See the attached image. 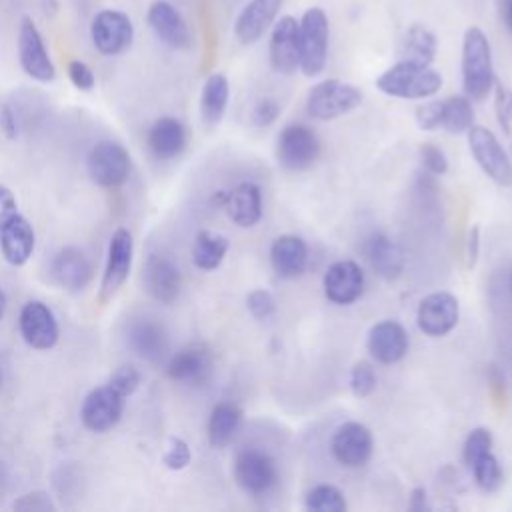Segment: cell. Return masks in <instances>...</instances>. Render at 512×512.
Returning <instances> with one entry per match:
<instances>
[{
	"label": "cell",
	"instance_id": "ba28073f",
	"mask_svg": "<svg viewBox=\"0 0 512 512\" xmlns=\"http://www.w3.org/2000/svg\"><path fill=\"white\" fill-rule=\"evenodd\" d=\"M124 406H126V396H122L116 388H112L106 382L104 386L92 388L84 396L82 408H80V420L84 428H88L90 432L102 434L112 430L120 422L124 414Z\"/></svg>",
	"mask_w": 512,
	"mask_h": 512
},
{
	"label": "cell",
	"instance_id": "9c48e42d",
	"mask_svg": "<svg viewBox=\"0 0 512 512\" xmlns=\"http://www.w3.org/2000/svg\"><path fill=\"white\" fill-rule=\"evenodd\" d=\"M134 260V240L128 228H116L110 236L108 250H106V262L104 272L100 280V300H110L122 284L128 280Z\"/></svg>",
	"mask_w": 512,
	"mask_h": 512
},
{
	"label": "cell",
	"instance_id": "f1b7e54d",
	"mask_svg": "<svg viewBox=\"0 0 512 512\" xmlns=\"http://www.w3.org/2000/svg\"><path fill=\"white\" fill-rule=\"evenodd\" d=\"M270 264L276 276L292 280L304 274L308 266L306 242L296 234H282L270 246Z\"/></svg>",
	"mask_w": 512,
	"mask_h": 512
},
{
	"label": "cell",
	"instance_id": "ac0fdd59",
	"mask_svg": "<svg viewBox=\"0 0 512 512\" xmlns=\"http://www.w3.org/2000/svg\"><path fill=\"white\" fill-rule=\"evenodd\" d=\"M374 440L368 426L360 422H344L336 428L330 450L338 464L346 468H360L364 466L372 456Z\"/></svg>",
	"mask_w": 512,
	"mask_h": 512
},
{
	"label": "cell",
	"instance_id": "816d5d0a",
	"mask_svg": "<svg viewBox=\"0 0 512 512\" xmlns=\"http://www.w3.org/2000/svg\"><path fill=\"white\" fill-rule=\"evenodd\" d=\"M408 508L414 510V512H424V510H430V504H428V494L424 488H414L412 494H410V502H408Z\"/></svg>",
	"mask_w": 512,
	"mask_h": 512
},
{
	"label": "cell",
	"instance_id": "cb8c5ba5",
	"mask_svg": "<svg viewBox=\"0 0 512 512\" xmlns=\"http://www.w3.org/2000/svg\"><path fill=\"white\" fill-rule=\"evenodd\" d=\"M286 0H248L234 22V34L242 44L258 42L274 24Z\"/></svg>",
	"mask_w": 512,
	"mask_h": 512
},
{
	"label": "cell",
	"instance_id": "d6986e66",
	"mask_svg": "<svg viewBox=\"0 0 512 512\" xmlns=\"http://www.w3.org/2000/svg\"><path fill=\"white\" fill-rule=\"evenodd\" d=\"M50 274L54 282L66 292H82L92 282V262L86 252L78 246L60 248L52 262Z\"/></svg>",
	"mask_w": 512,
	"mask_h": 512
},
{
	"label": "cell",
	"instance_id": "11a10c76",
	"mask_svg": "<svg viewBox=\"0 0 512 512\" xmlns=\"http://www.w3.org/2000/svg\"><path fill=\"white\" fill-rule=\"evenodd\" d=\"M510 292H512V270H510Z\"/></svg>",
	"mask_w": 512,
	"mask_h": 512
},
{
	"label": "cell",
	"instance_id": "4dcf8cb0",
	"mask_svg": "<svg viewBox=\"0 0 512 512\" xmlns=\"http://www.w3.org/2000/svg\"><path fill=\"white\" fill-rule=\"evenodd\" d=\"M230 100L228 78L220 72H214L206 78L200 94V116L206 126H216L226 114Z\"/></svg>",
	"mask_w": 512,
	"mask_h": 512
},
{
	"label": "cell",
	"instance_id": "8992f818",
	"mask_svg": "<svg viewBox=\"0 0 512 512\" xmlns=\"http://www.w3.org/2000/svg\"><path fill=\"white\" fill-rule=\"evenodd\" d=\"M468 146L472 152V158L482 168V172L496 182L498 186H510L512 184V160L508 158L504 146L494 136L492 130L472 124L466 132Z\"/></svg>",
	"mask_w": 512,
	"mask_h": 512
},
{
	"label": "cell",
	"instance_id": "5bb4252c",
	"mask_svg": "<svg viewBox=\"0 0 512 512\" xmlns=\"http://www.w3.org/2000/svg\"><path fill=\"white\" fill-rule=\"evenodd\" d=\"M270 66L278 74H294L300 68V22L286 14L274 20L268 44Z\"/></svg>",
	"mask_w": 512,
	"mask_h": 512
},
{
	"label": "cell",
	"instance_id": "7dc6e473",
	"mask_svg": "<svg viewBox=\"0 0 512 512\" xmlns=\"http://www.w3.org/2000/svg\"><path fill=\"white\" fill-rule=\"evenodd\" d=\"M278 114H280L278 102L272 100V98H264V100H260V102L254 106V110H252V122H254V126H258V128H266V126H270V124L278 118Z\"/></svg>",
	"mask_w": 512,
	"mask_h": 512
},
{
	"label": "cell",
	"instance_id": "5b68a950",
	"mask_svg": "<svg viewBox=\"0 0 512 512\" xmlns=\"http://www.w3.org/2000/svg\"><path fill=\"white\" fill-rule=\"evenodd\" d=\"M132 160L128 150L114 140L96 142L86 156V172L100 188H118L130 176Z\"/></svg>",
	"mask_w": 512,
	"mask_h": 512
},
{
	"label": "cell",
	"instance_id": "30bf717a",
	"mask_svg": "<svg viewBox=\"0 0 512 512\" xmlns=\"http://www.w3.org/2000/svg\"><path fill=\"white\" fill-rule=\"evenodd\" d=\"M236 484L254 496L266 494L278 480V470L272 456L258 448H244L234 458Z\"/></svg>",
	"mask_w": 512,
	"mask_h": 512
},
{
	"label": "cell",
	"instance_id": "277c9868",
	"mask_svg": "<svg viewBox=\"0 0 512 512\" xmlns=\"http://www.w3.org/2000/svg\"><path fill=\"white\" fill-rule=\"evenodd\" d=\"M362 90L350 82L328 78L314 84L306 96V110L316 120H334L360 106Z\"/></svg>",
	"mask_w": 512,
	"mask_h": 512
},
{
	"label": "cell",
	"instance_id": "f6af8a7d",
	"mask_svg": "<svg viewBox=\"0 0 512 512\" xmlns=\"http://www.w3.org/2000/svg\"><path fill=\"white\" fill-rule=\"evenodd\" d=\"M420 130H436L442 124V100H428L420 104L414 112Z\"/></svg>",
	"mask_w": 512,
	"mask_h": 512
},
{
	"label": "cell",
	"instance_id": "74e56055",
	"mask_svg": "<svg viewBox=\"0 0 512 512\" xmlns=\"http://www.w3.org/2000/svg\"><path fill=\"white\" fill-rule=\"evenodd\" d=\"M488 452H492V432L484 426H478L466 436V442L462 448L464 464L470 468L478 458H482Z\"/></svg>",
	"mask_w": 512,
	"mask_h": 512
},
{
	"label": "cell",
	"instance_id": "44dd1931",
	"mask_svg": "<svg viewBox=\"0 0 512 512\" xmlns=\"http://www.w3.org/2000/svg\"><path fill=\"white\" fill-rule=\"evenodd\" d=\"M146 20L150 30L162 44L174 50H186L190 46V28L182 14L168 0H154L148 8Z\"/></svg>",
	"mask_w": 512,
	"mask_h": 512
},
{
	"label": "cell",
	"instance_id": "836d02e7",
	"mask_svg": "<svg viewBox=\"0 0 512 512\" xmlns=\"http://www.w3.org/2000/svg\"><path fill=\"white\" fill-rule=\"evenodd\" d=\"M474 124L472 100L468 96H450L442 100V124L450 134H466Z\"/></svg>",
	"mask_w": 512,
	"mask_h": 512
},
{
	"label": "cell",
	"instance_id": "d6a6232c",
	"mask_svg": "<svg viewBox=\"0 0 512 512\" xmlns=\"http://www.w3.org/2000/svg\"><path fill=\"white\" fill-rule=\"evenodd\" d=\"M228 248H230V242L224 234H218L212 230H200L194 238L192 262L198 270H204V272L216 270L224 262Z\"/></svg>",
	"mask_w": 512,
	"mask_h": 512
},
{
	"label": "cell",
	"instance_id": "ffe728a7",
	"mask_svg": "<svg viewBox=\"0 0 512 512\" xmlns=\"http://www.w3.org/2000/svg\"><path fill=\"white\" fill-rule=\"evenodd\" d=\"M322 288L330 302L348 306L364 292V272L354 260H338L324 272Z\"/></svg>",
	"mask_w": 512,
	"mask_h": 512
},
{
	"label": "cell",
	"instance_id": "f35d334b",
	"mask_svg": "<svg viewBox=\"0 0 512 512\" xmlns=\"http://www.w3.org/2000/svg\"><path fill=\"white\" fill-rule=\"evenodd\" d=\"M192 462V450L188 446V442L184 438H178V436H172L168 440V446L162 454V464L168 468V470H174V472H180L184 468H188V464Z\"/></svg>",
	"mask_w": 512,
	"mask_h": 512
},
{
	"label": "cell",
	"instance_id": "e575fe53",
	"mask_svg": "<svg viewBox=\"0 0 512 512\" xmlns=\"http://www.w3.org/2000/svg\"><path fill=\"white\" fill-rule=\"evenodd\" d=\"M304 508L310 512H344L346 498L344 494L332 484H318L308 490Z\"/></svg>",
	"mask_w": 512,
	"mask_h": 512
},
{
	"label": "cell",
	"instance_id": "7c38bea8",
	"mask_svg": "<svg viewBox=\"0 0 512 512\" xmlns=\"http://www.w3.org/2000/svg\"><path fill=\"white\" fill-rule=\"evenodd\" d=\"M18 330L22 340L34 350H50L60 338L58 320L42 300H30L22 306L18 314Z\"/></svg>",
	"mask_w": 512,
	"mask_h": 512
},
{
	"label": "cell",
	"instance_id": "f5cc1de1",
	"mask_svg": "<svg viewBox=\"0 0 512 512\" xmlns=\"http://www.w3.org/2000/svg\"><path fill=\"white\" fill-rule=\"evenodd\" d=\"M498 12L502 24L512 32V0H500L498 2Z\"/></svg>",
	"mask_w": 512,
	"mask_h": 512
},
{
	"label": "cell",
	"instance_id": "7402d4cb",
	"mask_svg": "<svg viewBox=\"0 0 512 512\" xmlns=\"http://www.w3.org/2000/svg\"><path fill=\"white\" fill-rule=\"evenodd\" d=\"M126 344L144 360L158 362L168 354V332L154 318H132L126 324Z\"/></svg>",
	"mask_w": 512,
	"mask_h": 512
},
{
	"label": "cell",
	"instance_id": "4316f807",
	"mask_svg": "<svg viewBox=\"0 0 512 512\" xmlns=\"http://www.w3.org/2000/svg\"><path fill=\"white\" fill-rule=\"evenodd\" d=\"M186 142H188L186 126L174 116H162L154 120L146 134L148 150L158 160H172L180 156L186 148Z\"/></svg>",
	"mask_w": 512,
	"mask_h": 512
},
{
	"label": "cell",
	"instance_id": "db71d44e",
	"mask_svg": "<svg viewBox=\"0 0 512 512\" xmlns=\"http://www.w3.org/2000/svg\"><path fill=\"white\" fill-rule=\"evenodd\" d=\"M6 304H8V298H6V294H4V290L0 286V320H2L4 312H6Z\"/></svg>",
	"mask_w": 512,
	"mask_h": 512
},
{
	"label": "cell",
	"instance_id": "681fc988",
	"mask_svg": "<svg viewBox=\"0 0 512 512\" xmlns=\"http://www.w3.org/2000/svg\"><path fill=\"white\" fill-rule=\"evenodd\" d=\"M480 254V228L478 226H470L468 236H466V250H464V258H466V268L472 270L476 266Z\"/></svg>",
	"mask_w": 512,
	"mask_h": 512
},
{
	"label": "cell",
	"instance_id": "e0dca14e",
	"mask_svg": "<svg viewBox=\"0 0 512 512\" xmlns=\"http://www.w3.org/2000/svg\"><path fill=\"white\" fill-rule=\"evenodd\" d=\"M142 284L154 302L170 306L180 294L182 276L178 266L168 256L148 254L142 264Z\"/></svg>",
	"mask_w": 512,
	"mask_h": 512
},
{
	"label": "cell",
	"instance_id": "4fadbf2b",
	"mask_svg": "<svg viewBox=\"0 0 512 512\" xmlns=\"http://www.w3.org/2000/svg\"><path fill=\"white\" fill-rule=\"evenodd\" d=\"M214 370L212 350L204 342H194L174 352L166 362V376L178 384L202 386Z\"/></svg>",
	"mask_w": 512,
	"mask_h": 512
},
{
	"label": "cell",
	"instance_id": "83f0119b",
	"mask_svg": "<svg viewBox=\"0 0 512 512\" xmlns=\"http://www.w3.org/2000/svg\"><path fill=\"white\" fill-rule=\"evenodd\" d=\"M364 254L366 260L370 262L372 270L384 278V280H396L402 276L404 272V252L398 246L396 240H392L388 234L384 232H376L366 240L364 246Z\"/></svg>",
	"mask_w": 512,
	"mask_h": 512
},
{
	"label": "cell",
	"instance_id": "bcb514c9",
	"mask_svg": "<svg viewBox=\"0 0 512 512\" xmlns=\"http://www.w3.org/2000/svg\"><path fill=\"white\" fill-rule=\"evenodd\" d=\"M68 78H70V82H72L78 90H84V92L92 90L94 84H96V78H94L92 68H90L86 62H82V60H72V62L68 64Z\"/></svg>",
	"mask_w": 512,
	"mask_h": 512
},
{
	"label": "cell",
	"instance_id": "9f6ffc18",
	"mask_svg": "<svg viewBox=\"0 0 512 512\" xmlns=\"http://www.w3.org/2000/svg\"><path fill=\"white\" fill-rule=\"evenodd\" d=\"M0 382H2V368H0Z\"/></svg>",
	"mask_w": 512,
	"mask_h": 512
},
{
	"label": "cell",
	"instance_id": "603a6c76",
	"mask_svg": "<svg viewBox=\"0 0 512 512\" xmlns=\"http://www.w3.org/2000/svg\"><path fill=\"white\" fill-rule=\"evenodd\" d=\"M370 356L380 364H396L400 362L410 346V338L406 328L396 320L376 322L366 340Z\"/></svg>",
	"mask_w": 512,
	"mask_h": 512
},
{
	"label": "cell",
	"instance_id": "d590c367",
	"mask_svg": "<svg viewBox=\"0 0 512 512\" xmlns=\"http://www.w3.org/2000/svg\"><path fill=\"white\" fill-rule=\"evenodd\" d=\"M468 470L472 472L476 486L484 492H496L504 484L502 466H500L498 458L492 452L478 458Z\"/></svg>",
	"mask_w": 512,
	"mask_h": 512
},
{
	"label": "cell",
	"instance_id": "7a4b0ae2",
	"mask_svg": "<svg viewBox=\"0 0 512 512\" xmlns=\"http://www.w3.org/2000/svg\"><path fill=\"white\" fill-rule=\"evenodd\" d=\"M442 74L432 66H418L398 60L376 78V88L392 98L424 100L442 88Z\"/></svg>",
	"mask_w": 512,
	"mask_h": 512
},
{
	"label": "cell",
	"instance_id": "2e32d148",
	"mask_svg": "<svg viewBox=\"0 0 512 512\" xmlns=\"http://www.w3.org/2000/svg\"><path fill=\"white\" fill-rule=\"evenodd\" d=\"M90 38L100 54H122L134 38L132 20L120 10H102L90 24Z\"/></svg>",
	"mask_w": 512,
	"mask_h": 512
},
{
	"label": "cell",
	"instance_id": "f546056e",
	"mask_svg": "<svg viewBox=\"0 0 512 512\" xmlns=\"http://www.w3.org/2000/svg\"><path fill=\"white\" fill-rule=\"evenodd\" d=\"M438 52L436 34L424 24H410L398 40V60L430 66Z\"/></svg>",
	"mask_w": 512,
	"mask_h": 512
},
{
	"label": "cell",
	"instance_id": "b9f144b4",
	"mask_svg": "<svg viewBox=\"0 0 512 512\" xmlns=\"http://www.w3.org/2000/svg\"><path fill=\"white\" fill-rule=\"evenodd\" d=\"M246 308L256 320H268L276 312V300L266 288H254L246 296Z\"/></svg>",
	"mask_w": 512,
	"mask_h": 512
},
{
	"label": "cell",
	"instance_id": "8fae6325",
	"mask_svg": "<svg viewBox=\"0 0 512 512\" xmlns=\"http://www.w3.org/2000/svg\"><path fill=\"white\" fill-rule=\"evenodd\" d=\"M18 60L22 70L38 82H52L56 78L54 62L46 50L44 38L34 20L24 16L18 28Z\"/></svg>",
	"mask_w": 512,
	"mask_h": 512
},
{
	"label": "cell",
	"instance_id": "c3c4849f",
	"mask_svg": "<svg viewBox=\"0 0 512 512\" xmlns=\"http://www.w3.org/2000/svg\"><path fill=\"white\" fill-rule=\"evenodd\" d=\"M18 214V200L14 196V192L0 182V228Z\"/></svg>",
	"mask_w": 512,
	"mask_h": 512
},
{
	"label": "cell",
	"instance_id": "3957f363",
	"mask_svg": "<svg viewBox=\"0 0 512 512\" xmlns=\"http://www.w3.org/2000/svg\"><path fill=\"white\" fill-rule=\"evenodd\" d=\"M300 22V70L304 76L314 78L326 68L330 26L328 16L320 6H310Z\"/></svg>",
	"mask_w": 512,
	"mask_h": 512
},
{
	"label": "cell",
	"instance_id": "484cf974",
	"mask_svg": "<svg viewBox=\"0 0 512 512\" xmlns=\"http://www.w3.org/2000/svg\"><path fill=\"white\" fill-rule=\"evenodd\" d=\"M220 204L240 228H252L262 218V194L254 182H240L230 192H222Z\"/></svg>",
	"mask_w": 512,
	"mask_h": 512
},
{
	"label": "cell",
	"instance_id": "52a82bcc",
	"mask_svg": "<svg viewBox=\"0 0 512 512\" xmlns=\"http://www.w3.org/2000/svg\"><path fill=\"white\" fill-rule=\"evenodd\" d=\"M320 154V138L304 124H288L278 134L276 158L284 170L302 172L310 168Z\"/></svg>",
	"mask_w": 512,
	"mask_h": 512
},
{
	"label": "cell",
	"instance_id": "60d3db41",
	"mask_svg": "<svg viewBox=\"0 0 512 512\" xmlns=\"http://www.w3.org/2000/svg\"><path fill=\"white\" fill-rule=\"evenodd\" d=\"M140 382H142V374L134 364H120L108 378V384L126 398L138 390Z\"/></svg>",
	"mask_w": 512,
	"mask_h": 512
},
{
	"label": "cell",
	"instance_id": "ab89813d",
	"mask_svg": "<svg viewBox=\"0 0 512 512\" xmlns=\"http://www.w3.org/2000/svg\"><path fill=\"white\" fill-rule=\"evenodd\" d=\"M494 112L504 134L512 132V88L502 82H494Z\"/></svg>",
	"mask_w": 512,
	"mask_h": 512
},
{
	"label": "cell",
	"instance_id": "ee69618b",
	"mask_svg": "<svg viewBox=\"0 0 512 512\" xmlns=\"http://www.w3.org/2000/svg\"><path fill=\"white\" fill-rule=\"evenodd\" d=\"M420 160H422V166L434 174V176H442L446 174L448 170V156L444 154L442 148H438L434 142H424L420 144Z\"/></svg>",
	"mask_w": 512,
	"mask_h": 512
},
{
	"label": "cell",
	"instance_id": "7bdbcfd3",
	"mask_svg": "<svg viewBox=\"0 0 512 512\" xmlns=\"http://www.w3.org/2000/svg\"><path fill=\"white\" fill-rule=\"evenodd\" d=\"M12 508L20 510V512H54L56 502L52 500V496L48 492L34 490V492H26L20 498H16L12 502Z\"/></svg>",
	"mask_w": 512,
	"mask_h": 512
},
{
	"label": "cell",
	"instance_id": "f907efd6",
	"mask_svg": "<svg viewBox=\"0 0 512 512\" xmlns=\"http://www.w3.org/2000/svg\"><path fill=\"white\" fill-rule=\"evenodd\" d=\"M0 128H2V132L6 134V138H10V140L18 138V132H20V128H18V118H16V112H14L8 104L2 106V112H0Z\"/></svg>",
	"mask_w": 512,
	"mask_h": 512
},
{
	"label": "cell",
	"instance_id": "9a60e30c",
	"mask_svg": "<svg viewBox=\"0 0 512 512\" xmlns=\"http://www.w3.org/2000/svg\"><path fill=\"white\" fill-rule=\"evenodd\" d=\"M460 318V306L454 294L440 290L424 296L416 310V324L426 336H446L452 332Z\"/></svg>",
	"mask_w": 512,
	"mask_h": 512
},
{
	"label": "cell",
	"instance_id": "1f68e13d",
	"mask_svg": "<svg viewBox=\"0 0 512 512\" xmlns=\"http://www.w3.org/2000/svg\"><path fill=\"white\" fill-rule=\"evenodd\" d=\"M242 422V412L232 402H218L208 418V442L212 448H226Z\"/></svg>",
	"mask_w": 512,
	"mask_h": 512
},
{
	"label": "cell",
	"instance_id": "6da1fadb",
	"mask_svg": "<svg viewBox=\"0 0 512 512\" xmlns=\"http://www.w3.org/2000/svg\"><path fill=\"white\" fill-rule=\"evenodd\" d=\"M496 82L492 46L482 28L470 26L462 38V88L470 100H484Z\"/></svg>",
	"mask_w": 512,
	"mask_h": 512
},
{
	"label": "cell",
	"instance_id": "8d00e7d4",
	"mask_svg": "<svg viewBox=\"0 0 512 512\" xmlns=\"http://www.w3.org/2000/svg\"><path fill=\"white\" fill-rule=\"evenodd\" d=\"M348 384H350V390H352V394L356 398L370 396L376 390V384H378V376H376L374 366L370 362H366V360L356 362L352 366V370H350Z\"/></svg>",
	"mask_w": 512,
	"mask_h": 512
},
{
	"label": "cell",
	"instance_id": "d4e9b609",
	"mask_svg": "<svg viewBox=\"0 0 512 512\" xmlns=\"http://www.w3.org/2000/svg\"><path fill=\"white\" fill-rule=\"evenodd\" d=\"M36 248V232L20 212L0 228V252L10 266H24Z\"/></svg>",
	"mask_w": 512,
	"mask_h": 512
}]
</instances>
